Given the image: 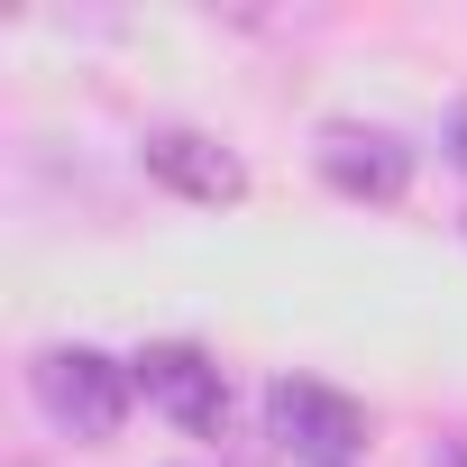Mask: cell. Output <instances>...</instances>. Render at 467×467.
I'll use <instances>...</instances> for the list:
<instances>
[{
	"label": "cell",
	"mask_w": 467,
	"mask_h": 467,
	"mask_svg": "<svg viewBox=\"0 0 467 467\" xmlns=\"http://www.w3.org/2000/svg\"><path fill=\"white\" fill-rule=\"evenodd\" d=\"M28 394H37V412L56 421V431H74V440H119V421H129V403H138V376L119 367V358H101V348H37V367H28Z\"/></svg>",
	"instance_id": "obj_1"
},
{
	"label": "cell",
	"mask_w": 467,
	"mask_h": 467,
	"mask_svg": "<svg viewBox=\"0 0 467 467\" xmlns=\"http://www.w3.org/2000/svg\"><path fill=\"white\" fill-rule=\"evenodd\" d=\"M129 376H138V394H147L174 431H192V440H220V431H229V385H220V367H211L192 339H156V348H138Z\"/></svg>",
	"instance_id": "obj_2"
},
{
	"label": "cell",
	"mask_w": 467,
	"mask_h": 467,
	"mask_svg": "<svg viewBox=\"0 0 467 467\" xmlns=\"http://www.w3.org/2000/svg\"><path fill=\"white\" fill-rule=\"evenodd\" d=\"M266 431H275V449H294V458H312V467H339V458L367 440V412H358L339 385L275 376V385H266Z\"/></svg>",
	"instance_id": "obj_3"
},
{
	"label": "cell",
	"mask_w": 467,
	"mask_h": 467,
	"mask_svg": "<svg viewBox=\"0 0 467 467\" xmlns=\"http://www.w3.org/2000/svg\"><path fill=\"white\" fill-rule=\"evenodd\" d=\"M321 183L348 192V202H403L412 192V147L394 129H367V119H330L321 147H312Z\"/></svg>",
	"instance_id": "obj_4"
},
{
	"label": "cell",
	"mask_w": 467,
	"mask_h": 467,
	"mask_svg": "<svg viewBox=\"0 0 467 467\" xmlns=\"http://www.w3.org/2000/svg\"><path fill=\"white\" fill-rule=\"evenodd\" d=\"M147 174L165 183V192H183V202H211V211H229V202H248V165H239V147H220L211 129H147Z\"/></svg>",
	"instance_id": "obj_5"
},
{
	"label": "cell",
	"mask_w": 467,
	"mask_h": 467,
	"mask_svg": "<svg viewBox=\"0 0 467 467\" xmlns=\"http://www.w3.org/2000/svg\"><path fill=\"white\" fill-rule=\"evenodd\" d=\"M449 147H458V165H467V110H458V129H449Z\"/></svg>",
	"instance_id": "obj_6"
}]
</instances>
